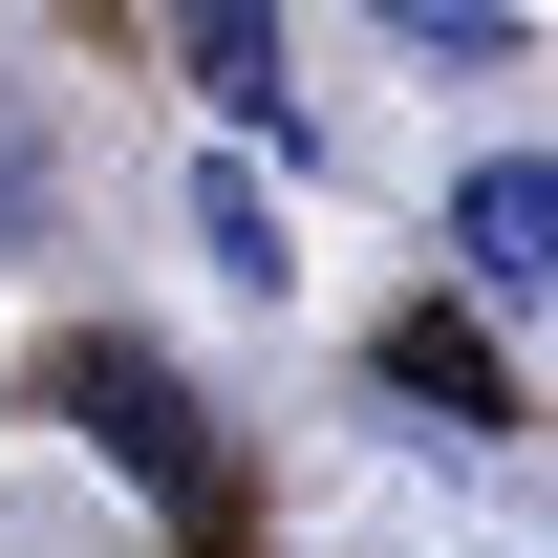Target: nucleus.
Returning <instances> with one entry per match:
<instances>
[{
  "instance_id": "nucleus-1",
  "label": "nucleus",
  "mask_w": 558,
  "mask_h": 558,
  "mask_svg": "<svg viewBox=\"0 0 558 558\" xmlns=\"http://www.w3.org/2000/svg\"><path fill=\"white\" fill-rule=\"evenodd\" d=\"M44 409H65V429H108V451H130V473L172 494V515H215V494H236V473H215V429H194V387H172V365H150L130 323L44 344Z\"/></svg>"
},
{
  "instance_id": "nucleus-2",
  "label": "nucleus",
  "mask_w": 558,
  "mask_h": 558,
  "mask_svg": "<svg viewBox=\"0 0 558 558\" xmlns=\"http://www.w3.org/2000/svg\"><path fill=\"white\" fill-rule=\"evenodd\" d=\"M451 236H473V279H494V301H537V279H558V172H515V150H494L473 194H451Z\"/></svg>"
},
{
  "instance_id": "nucleus-3",
  "label": "nucleus",
  "mask_w": 558,
  "mask_h": 558,
  "mask_svg": "<svg viewBox=\"0 0 558 558\" xmlns=\"http://www.w3.org/2000/svg\"><path fill=\"white\" fill-rule=\"evenodd\" d=\"M387 387H409V409H451V429H515V387H494V344L451 323V301H409V323H387Z\"/></svg>"
},
{
  "instance_id": "nucleus-4",
  "label": "nucleus",
  "mask_w": 558,
  "mask_h": 558,
  "mask_svg": "<svg viewBox=\"0 0 558 558\" xmlns=\"http://www.w3.org/2000/svg\"><path fill=\"white\" fill-rule=\"evenodd\" d=\"M172 44H194V86H215V108H279V44H258V22H236V0H194Z\"/></svg>"
},
{
  "instance_id": "nucleus-5",
  "label": "nucleus",
  "mask_w": 558,
  "mask_h": 558,
  "mask_svg": "<svg viewBox=\"0 0 558 558\" xmlns=\"http://www.w3.org/2000/svg\"><path fill=\"white\" fill-rule=\"evenodd\" d=\"M194 236H215V279H279V215L236 194V172H194Z\"/></svg>"
},
{
  "instance_id": "nucleus-6",
  "label": "nucleus",
  "mask_w": 558,
  "mask_h": 558,
  "mask_svg": "<svg viewBox=\"0 0 558 558\" xmlns=\"http://www.w3.org/2000/svg\"><path fill=\"white\" fill-rule=\"evenodd\" d=\"M0 236H44V108L0 86Z\"/></svg>"
}]
</instances>
